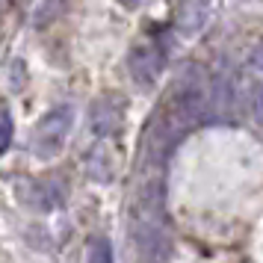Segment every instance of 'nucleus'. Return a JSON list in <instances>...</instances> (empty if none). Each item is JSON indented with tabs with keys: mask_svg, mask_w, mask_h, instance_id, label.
I'll list each match as a JSON object with an SVG mask.
<instances>
[{
	"mask_svg": "<svg viewBox=\"0 0 263 263\" xmlns=\"http://www.w3.org/2000/svg\"><path fill=\"white\" fill-rule=\"evenodd\" d=\"M71 124H74V109L68 104H60V107H53L50 112H45V119L36 124V133H33V151L42 160L57 157L62 151L65 139H68Z\"/></svg>",
	"mask_w": 263,
	"mask_h": 263,
	"instance_id": "obj_1",
	"label": "nucleus"
},
{
	"mask_svg": "<svg viewBox=\"0 0 263 263\" xmlns=\"http://www.w3.org/2000/svg\"><path fill=\"white\" fill-rule=\"evenodd\" d=\"M136 242H139V251L151 263H163L172 254V237H168L166 225L148 213H145V219L136 222Z\"/></svg>",
	"mask_w": 263,
	"mask_h": 263,
	"instance_id": "obj_2",
	"label": "nucleus"
},
{
	"mask_svg": "<svg viewBox=\"0 0 263 263\" xmlns=\"http://www.w3.org/2000/svg\"><path fill=\"white\" fill-rule=\"evenodd\" d=\"M127 65H130V74H133L136 83L151 86L163 74V68H166V53L157 48V45H139V48L130 50Z\"/></svg>",
	"mask_w": 263,
	"mask_h": 263,
	"instance_id": "obj_3",
	"label": "nucleus"
},
{
	"mask_svg": "<svg viewBox=\"0 0 263 263\" xmlns=\"http://www.w3.org/2000/svg\"><path fill=\"white\" fill-rule=\"evenodd\" d=\"M121 104L119 101H112V98H101L95 101V107H92V116H89V124H92V133L95 136H109V133L119 130L121 124Z\"/></svg>",
	"mask_w": 263,
	"mask_h": 263,
	"instance_id": "obj_4",
	"label": "nucleus"
},
{
	"mask_svg": "<svg viewBox=\"0 0 263 263\" xmlns=\"http://www.w3.org/2000/svg\"><path fill=\"white\" fill-rule=\"evenodd\" d=\"M210 18V0H183L178 9V27L183 33H198Z\"/></svg>",
	"mask_w": 263,
	"mask_h": 263,
	"instance_id": "obj_5",
	"label": "nucleus"
},
{
	"mask_svg": "<svg viewBox=\"0 0 263 263\" xmlns=\"http://www.w3.org/2000/svg\"><path fill=\"white\" fill-rule=\"evenodd\" d=\"M24 201L30 204V207H36V210H53V207H60L62 201V192L53 186V183H42V180H36V183H30V186H24Z\"/></svg>",
	"mask_w": 263,
	"mask_h": 263,
	"instance_id": "obj_6",
	"label": "nucleus"
},
{
	"mask_svg": "<svg viewBox=\"0 0 263 263\" xmlns=\"http://www.w3.org/2000/svg\"><path fill=\"white\" fill-rule=\"evenodd\" d=\"M86 263H112V249L107 239H92L86 251Z\"/></svg>",
	"mask_w": 263,
	"mask_h": 263,
	"instance_id": "obj_7",
	"label": "nucleus"
},
{
	"mask_svg": "<svg viewBox=\"0 0 263 263\" xmlns=\"http://www.w3.org/2000/svg\"><path fill=\"white\" fill-rule=\"evenodd\" d=\"M12 116H9V109L0 107V154L9 148V142H12Z\"/></svg>",
	"mask_w": 263,
	"mask_h": 263,
	"instance_id": "obj_8",
	"label": "nucleus"
},
{
	"mask_svg": "<svg viewBox=\"0 0 263 263\" xmlns=\"http://www.w3.org/2000/svg\"><path fill=\"white\" fill-rule=\"evenodd\" d=\"M254 109H257V116L263 119V86L254 89Z\"/></svg>",
	"mask_w": 263,
	"mask_h": 263,
	"instance_id": "obj_9",
	"label": "nucleus"
},
{
	"mask_svg": "<svg viewBox=\"0 0 263 263\" xmlns=\"http://www.w3.org/2000/svg\"><path fill=\"white\" fill-rule=\"evenodd\" d=\"M249 62L254 65V68H257V71H263V48H257V50H254Z\"/></svg>",
	"mask_w": 263,
	"mask_h": 263,
	"instance_id": "obj_10",
	"label": "nucleus"
},
{
	"mask_svg": "<svg viewBox=\"0 0 263 263\" xmlns=\"http://www.w3.org/2000/svg\"><path fill=\"white\" fill-rule=\"evenodd\" d=\"M119 3H124V6H136L139 0H119Z\"/></svg>",
	"mask_w": 263,
	"mask_h": 263,
	"instance_id": "obj_11",
	"label": "nucleus"
},
{
	"mask_svg": "<svg viewBox=\"0 0 263 263\" xmlns=\"http://www.w3.org/2000/svg\"><path fill=\"white\" fill-rule=\"evenodd\" d=\"M0 3H3V0H0Z\"/></svg>",
	"mask_w": 263,
	"mask_h": 263,
	"instance_id": "obj_12",
	"label": "nucleus"
}]
</instances>
